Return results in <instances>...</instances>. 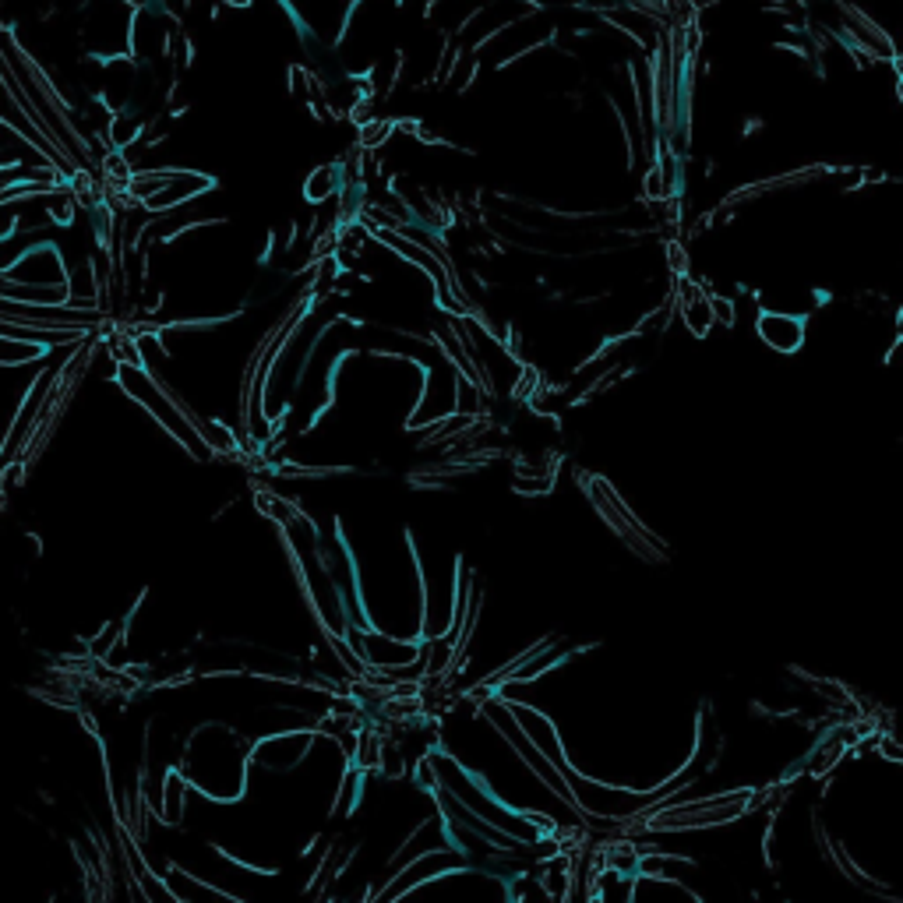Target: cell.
<instances>
[{
	"label": "cell",
	"mask_w": 903,
	"mask_h": 903,
	"mask_svg": "<svg viewBox=\"0 0 903 903\" xmlns=\"http://www.w3.org/2000/svg\"><path fill=\"white\" fill-rule=\"evenodd\" d=\"M343 187H346V177L339 166L332 163H321L314 166L311 173H307L304 180V198L311 205H325V202H336L339 195H343Z\"/></svg>",
	"instance_id": "2"
},
{
	"label": "cell",
	"mask_w": 903,
	"mask_h": 903,
	"mask_svg": "<svg viewBox=\"0 0 903 903\" xmlns=\"http://www.w3.org/2000/svg\"><path fill=\"white\" fill-rule=\"evenodd\" d=\"M678 311H681V321H685L688 329H692V336H706L709 325H717V321H713V307H709V297L692 300V304L678 307Z\"/></svg>",
	"instance_id": "3"
},
{
	"label": "cell",
	"mask_w": 903,
	"mask_h": 903,
	"mask_svg": "<svg viewBox=\"0 0 903 903\" xmlns=\"http://www.w3.org/2000/svg\"><path fill=\"white\" fill-rule=\"evenodd\" d=\"M900 99H903V82H900Z\"/></svg>",
	"instance_id": "5"
},
{
	"label": "cell",
	"mask_w": 903,
	"mask_h": 903,
	"mask_svg": "<svg viewBox=\"0 0 903 903\" xmlns=\"http://www.w3.org/2000/svg\"><path fill=\"white\" fill-rule=\"evenodd\" d=\"M709 307H713V321L717 325H734V304L727 297H709Z\"/></svg>",
	"instance_id": "4"
},
{
	"label": "cell",
	"mask_w": 903,
	"mask_h": 903,
	"mask_svg": "<svg viewBox=\"0 0 903 903\" xmlns=\"http://www.w3.org/2000/svg\"><path fill=\"white\" fill-rule=\"evenodd\" d=\"M759 339L777 353H794L805 343V321L791 318V314L769 311L759 318Z\"/></svg>",
	"instance_id": "1"
}]
</instances>
